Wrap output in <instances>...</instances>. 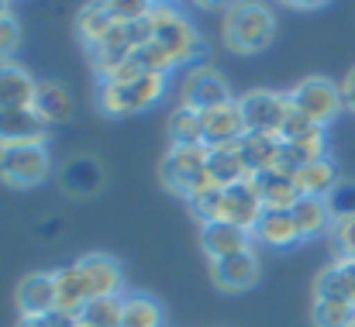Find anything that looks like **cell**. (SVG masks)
Returning a JSON list of instances; mask_svg holds the SVG:
<instances>
[{
    "mask_svg": "<svg viewBox=\"0 0 355 327\" xmlns=\"http://www.w3.org/2000/svg\"><path fill=\"white\" fill-rule=\"evenodd\" d=\"M276 28H279L276 10L266 0H235L225 10L221 38L238 55H255L276 42Z\"/></svg>",
    "mask_w": 355,
    "mask_h": 327,
    "instance_id": "cell-1",
    "label": "cell"
},
{
    "mask_svg": "<svg viewBox=\"0 0 355 327\" xmlns=\"http://www.w3.org/2000/svg\"><path fill=\"white\" fill-rule=\"evenodd\" d=\"M252 234H255L259 245H269V248H297L304 241L290 211H266Z\"/></svg>",
    "mask_w": 355,
    "mask_h": 327,
    "instance_id": "cell-19",
    "label": "cell"
},
{
    "mask_svg": "<svg viewBox=\"0 0 355 327\" xmlns=\"http://www.w3.org/2000/svg\"><path fill=\"white\" fill-rule=\"evenodd\" d=\"M121 327H166V310L148 293H128L124 297Z\"/></svg>",
    "mask_w": 355,
    "mask_h": 327,
    "instance_id": "cell-27",
    "label": "cell"
},
{
    "mask_svg": "<svg viewBox=\"0 0 355 327\" xmlns=\"http://www.w3.org/2000/svg\"><path fill=\"white\" fill-rule=\"evenodd\" d=\"M17 45H21V21L7 10V14H0V62L14 59Z\"/></svg>",
    "mask_w": 355,
    "mask_h": 327,
    "instance_id": "cell-35",
    "label": "cell"
},
{
    "mask_svg": "<svg viewBox=\"0 0 355 327\" xmlns=\"http://www.w3.org/2000/svg\"><path fill=\"white\" fill-rule=\"evenodd\" d=\"M342 97H345V110L355 114V66L345 73V80H342Z\"/></svg>",
    "mask_w": 355,
    "mask_h": 327,
    "instance_id": "cell-38",
    "label": "cell"
},
{
    "mask_svg": "<svg viewBox=\"0 0 355 327\" xmlns=\"http://www.w3.org/2000/svg\"><path fill=\"white\" fill-rule=\"evenodd\" d=\"M200 124H204V145H207V148L238 145V141L248 134L238 100H228V104H221V107L204 110V114H200Z\"/></svg>",
    "mask_w": 355,
    "mask_h": 327,
    "instance_id": "cell-13",
    "label": "cell"
},
{
    "mask_svg": "<svg viewBox=\"0 0 355 327\" xmlns=\"http://www.w3.org/2000/svg\"><path fill=\"white\" fill-rule=\"evenodd\" d=\"M83 290H87V300H104V297H124V272H121V262L104 255V251H90L83 258L73 262Z\"/></svg>",
    "mask_w": 355,
    "mask_h": 327,
    "instance_id": "cell-8",
    "label": "cell"
},
{
    "mask_svg": "<svg viewBox=\"0 0 355 327\" xmlns=\"http://www.w3.org/2000/svg\"><path fill=\"white\" fill-rule=\"evenodd\" d=\"M7 3H10V0H0V14H7Z\"/></svg>",
    "mask_w": 355,
    "mask_h": 327,
    "instance_id": "cell-41",
    "label": "cell"
},
{
    "mask_svg": "<svg viewBox=\"0 0 355 327\" xmlns=\"http://www.w3.org/2000/svg\"><path fill=\"white\" fill-rule=\"evenodd\" d=\"M290 214H293V220H297V231H300L304 241L335 231V214H331V207H328L324 197H300V200L293 204Z\"/></svg>",
    "mask_w": 355,
    "mask_h": 327,
    "instance_id": "cell-20",
    "label": "cell"
},
{
    "mask_svg": "<svg viewBox=\"0 0 355 327\" xmlns=\"http://www.w3.org/2000/svg\"><path fill=\"white\" fill-rule=\"evenodd\" d=\"M121 314H124V297H104L90 300L76 321L83 327H121Z\"/></svg>",
    "mask_w": 355,
    "mask_h": 327,
    "instance_id": "cell-30",
    "label": "cell"
},
{
    "mask_svg": "<svg viewBox=\"0 0 355 327\" xmlns=\"http://www.w3.org/2000/svg\"><path fill=\"white\" fill-rule=\"evenodd\" d=\"M17 145H49V124L38 117L35 107L0 110V148Z\"/></svg>",
    "mask_w": 355,
    "mask_h": 327,
    "instance_id": "cell-12",
    "label": "cell"
},
{
    "mask_svg": "<svg viewBox=\"0 0 355 327\" xmlns=\"http://www.w3.org/2000/svg\"><path fill=\"white\" fill-rule=\"evenodd\" d=\"M14 303L21 317H49L59 310V297H55V272H28L17 290H14Z\"/></svg>",
    "mask_w": 355,
    "mask_h": 327,
    "instance_id": "cell-10",
    "label": "cell"
},
{
    "mask_svg": "<svg viewBox=\"0 0 355 327\" xmlns=\"http://www.w3.org/2000/svg\"><path fill=\"white\" fill-rule=\"evenodd\" d=\"M314 300H335L355 307V258H338L314 279Z\"/></svg>",
    "mask_w": 355,
    "mask_h": 327,
    "instance_id": "cell-17",
    "label": "cell"
},
{
    "mask_svg": "<svg viewBox=\"0 0 355 327\" xmlns=\"http://www.w3.org/2000/svg\"><path fill=\"white\" fill-rule=\"evenodd\" d=\"M252 186L262 200V211H293V204L304 197L297 190V179L279 169H266V173L252 176Z\"/></svg>",
    "mask_w": 355,
    "mask_h": 327,
    "instance_id": "cell-18",
    "label": "cell"
},
{
    "mask_svg": "<svg viewBox=\"0 0 355 327\" xmlns=\"http://www.w3.org/2000/svg\"><path fill=\"white\" fill-rule=\"evenodd\" d=\"M228 100H235L232 97V87H228L225 73H218L214 66H193L187 73L183 87H180V107H190V110H197V114H204V110H211V107H221Z\"/></svg>",
    "mask_w": 355,
    "mask_h": 327,
    "instance_id": "cell-7",
    "label": "cell"
},
{
    "mask_svg": "<svg viewBox=\"0 0 355 327\" xmlns=\"http://www.w3.org/2000/svg\"><path fill=\"white\" fill-rule=\"evenodd\" d=\"M279 148H283L279 134H245V138L238 141V155H241L248 176H259V173H266V169H276Z\"/></svg>",
    "mask_w": 355,
    "mask_h": 327,
    "instance_id": "cell-21",
    "label": "cell"
},
{
    "mask_svg": "<svg viewBox=\"0 0 355 327\" xmlns=\"http://www.w3.org/2000/svg\"><path fill=\"white\" fill-rule=\"evenodd\" d=\"M335 248L342 258H355V218H342L335 220Z\"/></svg>",
    "mask_w": 355,
    "mask_h": 327,
    "instance_id": "cell-36",
    "label": "cell"
},
{
    "mask_svg": "<svg viewBox=\"0 0 355 327\" xmlns=\"http://www.w3.org/2000/svg\"><path fill=\"white\" fill-rule=\"evenodd\" d=\"M262 214H266V211H262V200H259V193H255L252 179H245V183H235V186H228V190H225L218 220H232V224H238V227L255 231V224H259Z\"/></svg>",
    "mask_w": 355,
    "mask_h": 327,
    "instance_id": "cell-16",
    "label": "cell"
},
{
    "mask_svg": "<svg viewBox=\"0 0 355 327\" xmlns=\"http://www.w3.org/2000/svg\"><path fill=\"white\" fill-rule=\"evenodd\" d=\"M293 107L300 110L314 127H328L342 110H345V97H342V83L328 80V76H307L290 90Z\"/></svg>",
    "mask_w": 355,
    "mask_h": 327,
    "instance_id": "cell-4",
    "label": "cell"
},
{
    "mask_svg": "<svg viewBox=\"0 0 355 327\" xmlns=\"http://www.w3.org/2000/svg\"><path fill=\"white\" fill-rule=\"evenodd\" d=\"M255 234L248 227H238L232 220H207L200 224V248L207 251L211 262L228 258V255H241V251H255Z\"/></svg>",
    "mask_w": 355,
    "mask_h": 327,
    "instance_id": "cell-11",
    "label": "cell"
},
{
    "mask_svg": "<svg viewBox=\"0 0 355 327\" xmlns=\"http://www.w3.org/2000/svg\"><path fill=\"white\" fill-rule=\"evenodd\" d=\"M283 7H293V10H318V7H324V3H331V0H279Z\"/></svg>",
    "mask_w": 355,
    "mask_h": 327,
    "instance_id": "cell-39",
    "label": "cell"
},
{
    "mask_svg": "<svg viewBox=\"0 0 355 327\" xmlns=\"http://www.w3.org/2000/svg\"><path fill=\"white\" fill-rule=\"evenodd\" d=\"M101 183H104V173H101L97 159L80 155V159H73V162L62 169V190L73 193V197H90V193L101 190Z\"/></svg>",
    "mask_w": 355,
    "mask_h": 327,
    "instance_id": "cell-26",
    "label": "cell"
},
{
    "mask_svg": "<svg viewBox=\"0 0 355 327\" xmlns=\"http://www.w3.org/2000/svg\"><path fill=\"white\" fill-rule=\"evenodd\" d=\"M114 28H118V21L111 17V10L104 7V0H90V3H83L80 14H76V35H80V42H83L87 52H90L94 45H101Z\"/></svg>",
    "mask_w": 355,
    "mask_h": 327,
    "instance_id": "cell-23",
    "label": "cell"
},
{
    "mask_svg": "<svg viewBox=\"0 0 355 327\" xmlns=\"http://www.w3.org/2000/svg\"><path fill=\"white\" fill-rule=\"evenodd\" d=\"M221 197H225V190H221L218 183L204 179V183L187 197V204H190L193 218L200 220V224H207V220H218V214H221Z\"/></svg>",
    "mask_w": 355,
    "mask_h": 327,
    "instance_id": "cell-31",
    "label": "cell"
},
{
    "mask_svg": "<svg viewBox=\"0 0 355 327\" xmlns=\"http://www.w3.org/2000/svg\"><path fill=\"white\" fill-rule=\"evenodd\" d=\"M159 179L169 193H180L183 200L207 179V145H169Z\"/></svg>",
    "mask_w": 355,
    "mask_h": 327,
    "instance_id": "cell-5",
    "label": "cell"
},
{
    "mask_svg": "<svg viewBox=\"0 0 355 327\" xmlns=\"http://www.w3.org/2000/svg\"><path fill=\"white\" fill-rule=\"evenodd\" d=\"M211 279L221 293H245L259 283V255L255 251H241L211 262Z\"/></svg>",
    "mask_w": 355,
    "mask_h": 327,
    "instance_id": "cell-14",
    "label": "cell"
},
{
    "mask_svg": "<svg viewBox=\"0 0 355 327\" xmlns=\"http://www.w3.org/2000/svg\"><path fill=\"white\" fill-rule=\"evenodd\" d=\"M166 97V76L162 73H141L135 80H101L97 83V104L104 114L111 117H128V114H138V110L152 107Z\"/></svg>",
    "mask_w": 355,
    "mask_h": 327,
    "instance_id": "cell-3",
    "label": "cell"
},
{
    "mask_svg": "<svg viewBox=\"0 0 355 327\" xmlns=\"http://www.w3.org/2000/svg\"><path fill=\"white\" fill-rule=\"evenodd\" d=\"M207 179L218 183L221 190L235 186V183H245L252 179L241 155H238V145H225V148H207Z\"/></svg>",
    "mask_w": 355,
    "mask_h": 327,
    "instance_id": "cell-24",
    "label": "cell"
},
{
    "mask_svg": "<svg viewBox=\"0 0 355 327\" xmlns=\"http://www.w3.org/2000/svg\"><path fill=\"white\" fill-rule=\"evenodd\" d=\"M238 107H241L248 134H279V124H283V114H286V94L248 90V94L238 97Z\"/></svg>",
    "mask_w": 355,
    "mask_h": 327,
    "instance_id": "cell-9",
    "label": "cell"
},
{
    "mask_svg": "<svg viewBox=\"0 0 355 327\" xmlns=\"http://www.w3.org/2000/svg\"><path fill=\"white\" fill-rule=\"evenodd\" d=\"M52 173V155L49 145H17V148H0V179L14 190H31L45 183Z\"/></svg>",
    "mask_w": 355,
    "mask_h": 327,
    "instance_id": "cell-6",
    "label": "cell"
},
{
    "mask_svg": "<svg viewBox=\"0 0 355 327\" xmlns=\"http://www.w3.org/2000/svg\"><path fill=\"white\" fill-rule=\"evenodd\" d=\"M311 321H314V327H352L355 307L352 303H335V300H314Z\"/></svg>",
    "mask_w": 355,
    "mask_h": 327,
    "instance_id": "cell-32",
    "label": "cell"
},
{
    "mask_svg": "<svg viewBox=\"0 0 355 327\" xmlns=\"http://www.w3.org/2000/svg\"><path fill=\"white\" fill-rule=\"evenodd\" d=\"M35 110H38V117L52 127V124H62V121L73 117L76 100H73V94H69L59 80H42V83H38V94H35Z\"/></svg>",
    "mask_w": 355,
    "mask_h": 327,
    "instance_id": "cell-22",
    "label": "cell"
},
{
    "mask_svg": "<svg viewBox=\"0 0 355 327\" xmlns=\"http://www.w3.org/2000/svg\"><path fill=\"white\" fill-rule=\"evenodd\" d=\"M38 83L21 62L3 59L0 62V110H17V107H35V94Z\"/></svg>",
    "mask_w": 355,
    "mask_h": 327,
    "instance_id": "cell-15",
    "label": "cell"
},
{
    "mask_svg": "<svg viewBox=\"0 0 355 327\" xmlns=\"http://www.w3.org/2000/svg\"><path fill=\"white\" fill-rule=\"evenodd\" d=\"M76 327H83V324H80V321H76Z\"/></svg>",
    "mask_w": 355,
    "mask_h": 327,
    "instance_id": "cell-42",
    "label": "cell"
},
{
    "mask_svg": "<svg viewBox=\"0 0 355 327\" xmlns=\"http://www.w3.org/2000/svg\"><path fill=\"white\" fill-rule=\"evenodd\" d=\"M17 327H76V317H66V314H49V317H21Z\"/></svg>",
    "mask_w": 355,
    "mask_h": 327,
    "instance_id": "cell-37",
    "label": "cell"
},
{
    "mask_svg": "<svg viewBox=\"0 0 355 327\" xmlns=\"http://www.w3.org/2000/svg\"><path fill=\"white\" fill-rule=\"evenodd\" d=\"M193 3H197L200 10H228L235 0H193Z\"/></svg>",
    "mask_w": 355,
    "mask_h": 327,
    "instance_id": "cell-40",
    "label": "cell"
},
{
    "mask_svg": "<svg viewBox=\"0 0 355 327\" xmlns=\"http://www.w3.org/2000/svg\"><path fill=\"white\" fill-rule=\"evenodd\" d=\"M324 200H328V207H331L335 220L355 218V183L352 179H338V186H335Z\"/></svg>",
    "mask_w": 355,
    "mask_h": 327,
    "instance_id": "cell-34",
    "label": "cell"
},
{
    "mask_svg": "<svg viewBox=\"0 0 355 327\" xmlns=\"http://www.w3.org/2000/svg\"><path fill=\"white\" fill-rule=\"evenodd\" d=\"M297 190L304 193V197H328L335 186H338V169H335V162L331 159H318V162H307V166H300L297 169Z\"/></svg>",
    "mask_w": 355,
    "mask_h": 327,
    "instance_id": "cell-25",
    "label": "cell"
},
{
    "mask_svg": "<svg viewBox=\"0 0 355 327\" xmlns=\"http://www.w3.org/2000/svg\"><path fill=\"white\" fill-rule=\"evenodd\" d=\"M55 297H59V314H66V317H80L83 307L90 303L87 300V290H83V283H80V276H76L73 265H66V269L55 272Z\"/></svg>",
    "mask_w": 355,
    "mask_h": 327,
    "instance_id": "cell-28",
    "label": "cell"
},
{
    "mask_svg": "<svg viewBox=\"0 0 355 327\" xmlns=\"http://www.w3.org/2000/svg\"><path fill=\"white\" fill-rule=\"evenodd\" d=\"M166 127H169V141L173 145H204V124H200L197 110L176 107Z\"/></svg>",
    "mask_w": 355,
    "mask_h": 327,
    "instance_id": "cell-29",
    "label": "cell"
},
{
    "mask_svg": "<svg viewBox=\"0 0 355 327\" xmlns=\"http://www.w3.org/2000/svg\"><path fill=\"white\" fill-rule=\"evenodd\" d=\"M352 327H355V324H352Z\"/></svg>",
    "mask_w": 355,
    "mask_h": 327,
    "instance_id": "cell-43",
    "label": "cell"
},
{
    "mask_svg": "<svg viewBox=\"0 0 355 327\" xmlns=\"http://www.w3.org/2000/svg\"><path fill=\"white\" fill-rule=\"evenodd\" d=\"M148 35H152V42H159L173 55L176 69L180 66H190V69L204 66L200 59L207 55V42L197 35L190 17L180 7H173L169 0H155V7L148 14Z\"/></svg>",
    "mask_w": 355,
    "mask_h": 327,
    "instance_id": "cell-2",
    "label": "cell"
},
{
    "mask_svg": "<svg viewBox=\"0 0 355 327\" xmlns=\"http://www.w3.org/2000/svg\"><path fill=\"white\" fill-rule=\"evenodd\" d=\"M104 7L111 10V17L118 24H141V21H148L155 0H104Z\"/></svg>",
    "mask_w": 355,
    "mask_h": 327,
    "instance_id": "cell-33",
    "label": "cell"
}]
</instances>
